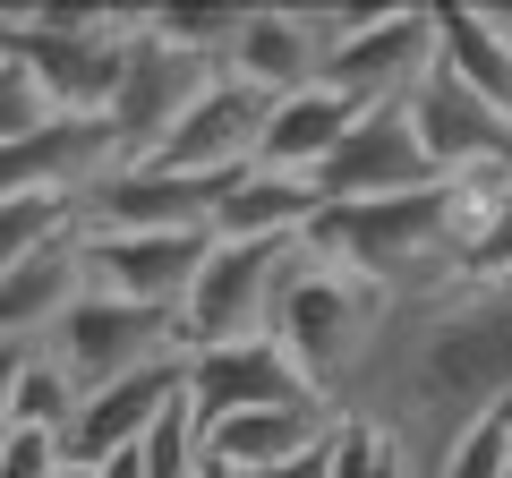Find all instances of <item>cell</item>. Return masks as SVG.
<instances>
[{
	"instance_id": "cell-23",
	"label": "cell",
	"mask_w": 512,
	"mask_h": 478,
	"mask_svg": "<svg viewBox=\"0 0 512 478\" xmlns=\"http://www.w3.org/2000/svg\"><path fill=\"white\" fill-rule=\"evenodd\" d=\"M43 120H60V111L43 103V86H35V77L18 69V60L0 52V146H18V137H35Z\"/></svg>"
},
{
	"instance_id": "cell-14",
	"label": "cell",
	"mask_w": 512,
	"mask_h": 478,
	"mask_svg": "<svg viewBox=\"0 0 512 478\" xmlns=\"http://www.w3.org/2000/svg\"><path fill=\"white\" fill-rule=\"evenodd\" d=\"M350 120H359V103H342L333 86L282 94V103H265V129H256L248 171H282V180H308V171L325 163L333 146H342V129H350Z\"/></svg>"
},
{
	"instance_id": "cell-4",
	"label": "cell",
	"mask_w": 512,
	"mask_h": 478,
	"mask_svg": "<svg viewBox=\"0 0 512 478\" xmlns=\"http://www.w3.org/2000/svg\"><path fill=\"white\" fill-rule=\"evenodd\" d=\"M43 350L60 359V376H69L77 402H86V393H103V385H120V376L171 359L180 333H171L163 308H137V299H111V291H77L69 316L43 333Z\"/></svg>"
},
{
	"instance_id": "cell-2",
	"label": "cell",
	"mask_w": 512,
	"mask_h": 478,
	"mask_svg": "<svg viewBox=\"0 0 512 478\" xmlns=\"http://www.w3.org/2000/svg\"><path fill=\"white\" fill-rule=\"evenodd\" d=\"M376 316H384V291H367L359 274L325 265L308 239H299L291 265H282V282H274V316H265V333L291 350V368L308 376L316 402H333V393H342V376L359 368V350H367V333H376Z\"/></svg>"
},
{
	"instance_id": "cell-29",
	"label": "cell",
	"mask_w": 512,
	"mask_h": 478,
	"mask_svg": "<svg viewBox=\"0 0 512 478\" xmlns=\"http://www.w3.org/2000/svg\"><path fill=\"white\" fill-rule=\"evenodd\" d=\"M504 478H512V470H504Z\"/></svg>"
},
{
	"instance_id": "cell-11",
	"label": "cell",
	"mask_w": 512,
	"mask_h": 478,
	"mask_svg": "<svg viewBox=\"0 0 512 478\" xmlns=\"http://www.w3.org/2000/svg\"><path fill=\"white\" fill-rule=\"evenodd\" d=\"M256 129H265V94H248L239 77L214 69V86L180 111V129L146 154V171H180V180H231L248 171L256 154Z\"/></svg>"
},
{
	"instance_id": "cell-26",
	"label": "cell",
	"mask_w": 512,
	"mask_h": 478,
	"mask_svg": "<svg viewBox=\"0 0 512 478\" xmlns=\"http://www.w3.org/2000/svg\"><path fill=\"white\" fill-rule=\"evenodd\" d=\"M197 478H231V470H222V461H197Z\"/></svg>"
},
{
	"instance_id": "cell-20",
	"label": "cell",
	"mask_w": 512,
	"mask_h": 478,
	"mask_svg": "<svg viewBox=\"0 0 512 478\" xmlns=\"http://www.w3.org/2000/svg\"><path fill=\"white\" fill-rule=\"evenodd\" d=\"M77 231V197H0V274H18L35 248Z\"/></svg>"
},
{
	"instance_id": "cell-6",
	"label": "cell",
	"mask_w": 512,
	"mask_h": 478,
	"mask_svg": "<svg viewBox=\"0 0 512 478\" xmlns=\"http://www.w3.org/2000/svg\"><path fill=\"white\" fill-rule=\"evenodd\" d=\"M436 180H444V171L419 154V137H410L402 103L359 111V120L342 129V146L308 171L316 205H384V197H419V188H436Z\"/></svg>"
},
{
	"instance_id": "cell-24",
	"label": "cell",
	"mask_w": 512,
	"mask_h": 478,
	"mask_svg": "<svg viewBox=\"0 0 512 478\" xmlns=\"http://www.w3.org/2000/svg\"><path fill=\"white\" fill-rule=\"evenodd\" d=\"M52 470H60V436H35V427L0 436V478H52Z\"/></svg>"
},
{
	"instance_id": "cell-5",
	"label": "cell",
	"mask_w": 512,
	"mask_h": 478,
	"mask_svg": "<svg viewBox=\"0 0 512 478\" xmlns=\"http://www.w3.org/2000/svg\"><path fill=\"white\" fill-rule=\"evenodd\" d=\"M205 86H214V60H188V52H171V43H154L146 26H137V43L120 52V86H111V103H103L111 154H120V163H146V154L180 129V111L197 103Z\"/></svg>"
},
{
	"instance_id": "cell-21",
	"label": "cell",
	"mask_w": 512,
	"mask_h": 478,
	"mask_svg": "<svg viewBox=\"0 0 512 478\" xmlns=\"http://www.w3.org/2000/svg\"><path fill=\"white\" fill-rule=\"evenodd\" d=\"M197 461H205L197 410H188V402H163V410H154V427L137 436V470H146V478H197Z\"/></svg>"
},
{
	"instance_id": "cell-12",
	"label": "cell",
	"mask_w": 512,
	"mask_h": 478,
	"mask_svg": "<svg viewBox=\"0 0 512 478\" xmlns=\"http://www.w3.org/2000/svg\"><path fill=\"white\" fill-rule=\"evenodd\" d=\"M180 368H188V359L171 350V359H154V368H137V376H120V385L86 393L77 419L60 427V461H69V470H103L111 453H128V444L154 427V410L180 402Z\"/></svg>"
},
{
	"instance_id": "cell-25",
	"label": "cell",
	"mask_w": 512,
	"mask_h": 478,
	"mask_svg": "<svg viewBox=\"0 0 512 478\" xmlns=\"http://www.w3.org/2000/svg\"><path fill=\"white\" fill-rule=\"evenodd\" d=\"M256 478H333V436H316L308 453H291V461H274V470H256Z\"/></svg>"
},
{
	"instance_id": "cell-7",
	"label": "cell",
	"mask_w": 512,
	"mask_h": 478,
	"mask_svg": "<svg viewBox=\"0 0 512 478\" xmlns=\"http://www.w3.org/2000/svg\"><path fill=\"white\" fill-rule=\"evenodd\" d=\"M180 402L197 410V427H222V419H248V410H308V376L291 368V350L274 333L256 342H231V350H180Z\"/></svg>"
},
{
	"instance_id": "cell-16",
	"label": "cell",
	"mask_w": 512,
	"mask_h": 478,
	"mask_svg": "<svg viewBox=\"0 0 512 478\" xmlns=\"http://www.w3.org/2000/svg\"><path fill=\"white\" fill-rule=\"evenodd\" d=\"M427 18H436V69L512 120V35L495 26V9H427Z\"/></svg>"
},
{
	"instance_id": "cell-27",
	"label": "cell",
	"mask_w": 512,
	"mask_h": 478,
	"mask_svg": "<svg viewBox=\"0 0 512 478\" xmlns=\"http://www.w3.org/2000/svg\"><path fill=\"white\" fill-rule=\"evenodd\" d=\"M52 478H94V470H69V461H60V470H52Z\"/></svg>"
},
{
	"instance_id": "cell-18",
	"label": "cell",
	"mask_w": 512,
	"mask_h": 478,
	"mask_svg": "<svg viewBox=\"0 0 512 478\" xmlns=\"http://www.w3.org/2000/svg\"><path fill=\"white\" fill-rule=\"evenodd\" d=\"M316 188L282 180V171H239L214 205V239H308Z\"/></svg>"
},
{
	"instance_id": "cell-19",
	"label": "cell",
	"mask_w": 512,
	"mask_h": 478,
	"mask_svg": "<svg viewBox=\"0 0 512 478\" xmlns=\"http://www.w3.org/2000/svg\"><path fill=\"white\" fill-rule=\"evenodd\" d=\"M77 419V385L60 376L52 350H0V427H35V436H60Z\"/></svg>"
},
{
	"instance_id": "cell-17",
	"label": "cell",
	"mask_w": 512,
	"mask_h": 478,
	"mask_svg": "<svg viewBox=\"0 0 512 478\" xmlns=\"http://www.w3.org/2000/svg\"><path fill=\"white\" fill-rule=\"evenodd\" d=\"M333 410L325 402H308V410H248V419H222V427H205V461H222L231 478H256V470H274V461H291V453H308L316 436H333Z\"/></svg>"
},
{
	"instance_id": "cell-8",
	"label": "cell",
	"mask_w": 512,
	"mask_h": 478,
	"mask_svg": "<svg viewBox=\"0 0 512 478\" xmlns=\"http://www.w3.org/2000/svg\"><path fill=\"white\" fill-rule=\"evenodd\" d=\"M214 231H77V274L86 291L137 299V308H180V291L197 282Z\"/></svg>"
},
{
	"instance_id": "cell-3",
	"label": "cell",
	"mask_w": 512,
	"mask_h": 478,
	"mask_svg": "<svg viewBox=\"0 0 512 478\" xmlns=\"http://www.w3.org/2000/svg\"><path fill=\"white\" fill-rule=\"evenodd\" d=\"M299 239H214L197 265V282L180 291L171 308V333L180 350H231V342H256L265 316H274V282L291 265Z\"/></svg>"
},
{
	"instance_id": "cell-22",
	"label": "cell",
	"mask_w": 512,
	"mask_h": 478,
	"mask_svg": "<svg viewBox=\"0 0 512 478\" xmlns=\"http://www.w3.org/2000/svg\"><path fill=\"white\" fill-rule=\"evenodd\" d=\"M512 470V402H495L478 427H461L453 453L436 461V478H504Z\"/></svg>"
},
{
	"instance_id": "cell-13",
	"label": "cell",
	"mask_w": 512,
	"mask_h": 478,
	"mask_svg": "<svg viewBox=\"0 0 512 478\" xmlns=\"http://www.w3.org/2000/svg\"><path fill=\"white\" fill-rule=\"evenodd\" d=\"M325 69V35H316L308 9H239V35L222 52V77H239L248 94L282 103V94H308Z\"/></svg>"
},
{
	"instance_id": "cell-9",
	"label": "cell",
	"mask_w": 512,
	"mask_h": 478,
	"mask_svg": "<svg viewBox=\"0 0 512 478\" xmlns=\"http://www.w3.org/2000/svg\"><path fill=\"white\" fill-rule=\"evenodd\" d=\"M427 69H436V18H427V9H376L359 35H342L325 52L316 86H333L342 103L376 111V103H402Z\"/></svg>"
},
{
	"instance_id": "cell-15",
	"label": "cell",
	"mask_w": 512,
	"mask_h": 478,
	"mask_svg": "<svg viewBox=\"0 0 512 478\" xmlns=\"http://www.w3.org/2000/svg\"><path fill=\"white\" fill-rule=\"evenodd\" d=\"M77 291H86V274H77V231H69L52 248H35L18 274H0V350H35L69 316Z\"/></svg>"
},
{
	"instance_id": "cell-28",
	"label": "cell",
	"mask_w": 512,
	"mask_h": 478,
	"mask_svg": "<svg viewBox=\"0 0 512 478\" xmlns=\"http://www.w3.org/2000/svg\"><path fill=\"white\" fill-rule=\"evenodd\" d=\"M0 436H9V427H0Z\"/></svg>"
},
{
	"instance_id": "cell-10",
	"label": "cell",
	"mask_w": 512,
	"mask_h": 478,
	"mask_svg": "<svg viewBox=\"0 0 512 478\" xmlns=\"http://www.w3.org/2000/svg\"><path fill=\"white\" fill-rule=\"evenodd\" d=\"M231 180H180V171L120 163L77 197V231H214V205Z\"/></svg>"
},
{
	"instance_id": "cell-1",
	"label": "cell",
	"mask_w": 512,
	"mask_h": 478,
	"mask_svg": "<svg viewBox=\"0 0 512 478\" xmlns=\"http://www.w3.org/2000/svg\"><path fill=\"white\" fill-rule=\"evenodd\" d=\"M495 402H512V282H453L427 299H384L359 368L325 410L384 436L410 478H436L453 436Z\"/></svg>"
}]
</instances>
